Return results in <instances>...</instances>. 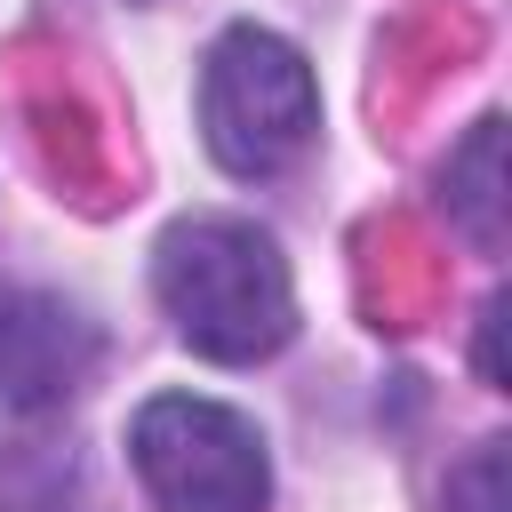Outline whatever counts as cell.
I'll return each mask as SVG.
<instances>
[{
	"label": "cell",
	"instance_id": "1",
	"mask_svg": "<svg viewBox=\"0 0 512 512\" xmlns=\"http://www.w3.org/2000/svg\"><path fill=\"white\" fill-rule=\"evenodd\" d=\"M152 288L168 328L224 368L272 360L296 336V280L264 224L248 216H184L152 248Z\"/></svg>",
	"mask_w": 512,
	"mask_h": 512
},
{
	"label": "cell",
	"instance_id": "4",
	"mask_svg": "<svg viewBox=\"0 0 512 512\" xmlns=\"http://www.w3.org/2000/svg\"><path fill=\"white\" fill-rule=\"evenodd\" d=\"M104 360L96 320H80L64 296L0 288V416H48L64 408Z\"/></svg>",
	"mask_w": 512,
	"mask_h": 512
},
{
	"label": "cell",
	"instance_id": "7",
	"mask_svg": "<svg viewBox=\"0 0 512 512\" xmlns=\"http://www.w3.org/2000/svg\"><path fill=\"white\" fill-rule=\"evenodd\" d=\"M480 376H488V384H504V296L480 312Z\"/></svg>",
	"mask_w": 512,
	"mask_h": 512
},
{
	"label": "cell",
	"instance_id": "5",
	"mask_svg": "<svg viewBox=\"0 0 512 512\" xmlns=\"http://www.w3.org/2000/svg\"><path fill=\"white\" fill-rule=\"evenodd\" d=\"M440 200H448V216H456V232L472 240V248H504V120L488 112V120H472V136L448 152V168H440Z\"/></svg>",
	"mask_w": 512,
	"mask_h": 512
},
{
	"label": "cell",
	"instance_id": "2",
	"mask_svg": "<svg viewBox=\"0 0 512 512\" xmlns=\"http://www.w3.org/2000/svg\"><path fill=\"white\" fill-rule=\"evenodd\" d=\"M320 128V80L296 40L264 24L216 32L200 64V144L224 176H280Z\"/></svg>",
	"mask_w": 512,
	"mask_h": 512
},
{
	"label": "cell",
	"instance_id": "6",
	"mask_svg": "<svg viewBox=\"0 0 512 512\" xmlns=\"http://www.w3.org/2000/svg\"><path fill=\"white\" fill-rule=\"evenodd\" d=\"M440 504H448V512H504V440H480V448L448 472Z\"/></svg>",
	"mask_w": 512,
	"mask_h": 512
},
{
	"label": "cell",
	"instance_id": "3",
	"mask_svg": "<svg viewBox=\"0 0 512 512\" xmlns=\"http://www.w3.org/2000/svg\"><path fill=\"white\" fill-rule=\"evenodd\" d=\"M128 464L160 512H264L272 496L264 432L200 392H152L128 416Z\"/></svg>",
	"mask_w": 512,
	"mask_h": 512
}]
</instances>
